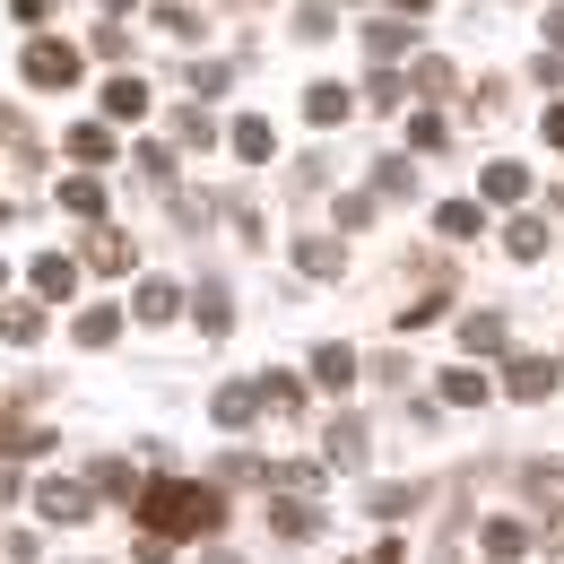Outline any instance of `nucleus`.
I'll list each match as a JSON object with an SVG mask.
<instances>
[{
	"mask_svg": "<svg viewBox=\"0 0 564 564\" xmlns=\"http://www.w3.org/2000/svg\"><path fill=\"white\" fill-rule=\"evenodd\" d=\"M131 512H140V539H209V530H226L217 487H192V478H148Z\"/></svg>",
	"mask_w": 564,
	"mask_h": 564,
	"instance_id": "obj_1",
	"label": "nucleus"
},
{
	"mask_svg": "<svg viewBox=\"0 0 564 564\" xmlns=\"http://www.w3.org/2000/svg\"><path fill=\"white\" fill-rule=\"evenodd\" d=\"M26 78H35V87H70V78H78V44L35 35V44H26Z\"/></svg>",
	"mask_w": 564,
	"mask_h": 564,
	"instance_id": "obj_2",
	"label": "nucleus"
},
{
	"mask_svg": "<svg viewBox=\"0 0 564 564\" xmlns=\"http://www.w3.org/2000/svg\"><path fill=\"white\" fill-rule=\"evenodd\" d=\"M87 478H44V487H35V512H44V521H87V512H96V503H87Z\"/></svg>",
	"mask_w": 564,
	"mask_h": 564,
	"instance_id": "obj_3",
	"label": "nucleus"
},
{
	"mask_svg": "<svg viewBox=\"0 0 564 564\" xmlns=\"http://www.w3.org/2000/svg\"><path fill=\"white\" fill-rule=\"evenodd\" d=\"M131 261H140V243H131L122 226H96V235H87V270H131Z\"/></svg>",
	"mask_w": 564,
	"mask_h": 564,
	"instance_id": "obj_4",
	"label": "nucleus"
},
{
	"mask_svg": "<svg viewBox=\"0 0 564 564\" xmlns=\"http://www.w3.org/2000/svg\"><path fill=\"white\" fill-rule=\"evenodd\" d=\"M503 391H512V400H547V391H556V365H547V356H512Z\"/></svg>",
	"mask_w": 564,
	"mask_h": 564,
	"instance_id": "obj_5",
	"label": "nucleus"
},
{
	"mask_svg": "<svg viewBox=\"0 0 564 564\" xmlns=\"http://www.w3.org/2000/svg\"><path fill=\"white\" fill-rule=\"evenodd\" d=\"M53 452V425H26V417H0V460H35Z\"/></svg>",
	"mask_w": 564,
	"mask_h": 564,
	"instance_id": "obj_6",
	"label": "nucleus"
},
{
	"mask_svg": "<svg viewBox=\"0 0 564 564\" xmlns=\"http://www.w3.org/2000/svg\"><path fill=\"white\" fill-rule=\"evenodd\" d=\"M348 87H339V78H313V87H304V113H313V122H322V131H330V122H348Z\"/></svg>",
	"mask_w": 564,
	"mask_h": 564,
	"instance_id": "obj_7",
	"label": "nucleus"
},
{
	"mask_svg": "<svg viewBox=\"0 0 564 564\" xmlns=\"http://www.w3.org/2000/svg\"><path fill=\"white\" fill-rule=\"evenodd\" d=\"M295 261H304L313 279H339V261H348V243H339V235H304V243H295Z\"/></svg>",
	"mask_w": 564,
	"mask_h": 564,
	"instance_id": "obj_8",
	"label": "nucleus"
},
{
	"mask_svg": "<svg viewBox=\"0 0 564 564\" xmlns=\"http://www.w3.org/2000/svg\"><path fill=\"white\" fill-rule=\"evenodd\" d=\"M252 409H261V382H226V391H217V425H235V434H243Z\"/></svg>",
	"mask_w": 564,
	"mask_h": 564,
	"instance_id": "obj_9",
	"label": "nucleus"
},
{
	"mask_svg": "<svg viewBox=\"0 0 564 564\" xmlns=\"http://www.w3.org/2000/svg\"><path fill=\"white\" fill-rule=\"evenodd\" d=\"M270 148H279V131H270L261 113H243V122H235V156H243V165H270Z\"/></svg>",
	"mask_w": 564,
	"mask_h": 564,
	"instance_id": "obj_10",
	"label": "nucleus"
},
{
	"mask_svg": "<svg viewBox=\"0 0 564 564\" xmlns=\"http://www.w3.org/2000/svg\"><path fill=\"white\" fill-rule=\"evenodd\" d=\"M270 530H279V539H322V503H286V495H279Z\"/></svg>",
	"mask_w": 564,
	"mask_h": 564,
	"instance_id": "obj_11",
	"label": "nucleus"
},
{
	"mask_svg": "<svg viewBox=\"0 0 564 564\" xmlns=\"http://www.w3.org/2000/svg\"><path fill=\"white\" fill-rule=\"evenodd\" d=\"M70 156H78V174H96V165L113 156V131H105V122H78V131H70Z\"/></svg>",
	"mask_w": 564,
	"mask_h": 564,
	"instance_id": "obj_12",
	"label": "nucleus"
},
{
	"mask_svg": "<svg viewBox=\"0 0 564 564\" xmlns=\"http://www.w3.org/2000/svg\"><path fill=\"white\" fill-rule=\"evenodd\" d=\"M70 286H78V261H70V252H44V261H35V295H53V304H62Z\"/></svg>",
	"mask_w": 564,
	"mask_h": 564,
	"instance_id": "obj_13",
	"label": "nucleus"
},
{
	"mask_svg": "<svg viewBox=\"0 0 564 564\" xmlns=\"http://www.w3.org/2000/svg\"><path fill=\"white\" fill-rule=\"evenodd\" d=\"M313 382H322V391H348V382H356V348H339V339H330V348L313 356Z\"/></svg>",
	"mask_w": 564,
	"mask_h": 564,
	"instance_id": "obj_14",
	"label": "nucleus"
},
{
	"mask_svg": "<svg viewBox=\"0 0 564 564\" xmlns=\"http://www.w3.org/2000/svg\"><path fill=\"white\" fill-rule=\"evenodd\" d=\"M113 339H122V313L113 304H87L78 313V348H113Z\"/></svg>",
	"mask_w": 564,
	"mask_h": 564,
	"instance_id": "obj_15",
	"label": "nucleus"
},
{
	"mask_svg": "<svg viewBox=\"0 0 564 564\" xmlns=\"http://www.w3.org/2000/svg\"><path fill=\"white\" fill-rule=\"evenodd\" d=\"M330 469H365V417L330 425Z\"/></svg>",
	"mask_w": 564,
	"mask_h": 564,
	"instance_id": "obj_16",
	"label": "nucleus"
},
{
	"mask_svg": "<svg viewBox=\"0 0 564 564\" xmlns=\"http://www.w3.org/2000/svg\"><path fill=\"white\" fill-rule=\"evenodd\" d=\"M105 113H113V122H140L148 113V78H113V87H105Z\"/></svg>",
	"mask_w": 564,
	"mask_h": 564,
	"instance_id": "obj_17",
	"label": "nucleus"
},
{
	"mask_svg": "<svg viewBox=\"0 0 564 564\" xmlns=\"http://www.w3.org/2000/svg\"><path fill=\"white\" fill-rule=\"evenodd\" d=\"M131 313H140V322H174V313H183V295H174L165 279H148L140 295H131Z\"/></svg>",
	"mask_w": 564,
	"mask_h": 564,
	"instance_id": "obj_18",
	"label": "nucleus"
},
{
	"mask_svg": "<svg viewBox=\"0 0 564 564\" xmlns=\"http://www.w3.org/2000/svg\"><path fill=\"white\" fill-rule=\"evenodd\" d=\"M365 44L391 62V53H409V44H417V26H409V18H373V26H365Z\"/></svg>",
	"mask_w": 564,
	"mask_h": 564,
	"instance_id": "obj_19",
	"label": "nucleus"
},
{
	"mask_svg": "<svg viewBox=\"0 0 564 564\" xmlns=\"http://www.w3.org/2000/svg\"><path fill=\"white\" fill-rule=\"evenodd\" d=\"M503 243H512V261H539V252H547V217H512Z\"/></svg>",
	"mask_w": 564,
	"mask_h": 564,
	"instance_id": "obj_20",
	"label": "nucleus"
},
{
	"mask_svg": "<svg viewBox=\"0 0 564 564\" xmlns=\"http://www.w3.org/2000/svg\"><path fill=\"white\" fill-rule=\"evenodd\" d=\"M443 400H452V409H478V400H487V373H478V365H452V373H443Z\"/></svg>",
	"mask_w": 564,
	"mask_h": 564,
	"instance_id": "obj_21",
	"label": "nucleus"
},
{
	"mask_svg": "<svg viewBox=\"0 0 564 564\" xmlns=\"http://www.w3.org/2000/svg\"><path fill=\"white\" fill-rule=\"evenodd\" d=\"M62 209L70 217H105V183H96V174H70V183H62Z\"/></svg>",
	"mask_w": 564,
	"mask_h": 564,
	"instance_id": "obj_22",
	"label": "nucleus"
},
{
	"mask_svg": "<svg viewBox=\"0 0 564 564\" xmlns=\"http://www.w3.org/2000/svg\"><path fill=\"white\" fill-rule=\"evenodd\" d=\"M434 235H443V243H469V235H478V209H469V200H443V209H434Z\"/></svg>",
	"mask_w": 564,
	"mask_h": 564,
	"instance_id": "obj_23",
	"label": "nucleus"
},
{
	"mask_svg": "<svg viewBox=\"0 0 564 564\" xmlns=\"http://www.w3.org/2000/svg\"><path fill=\"white\" fill-rule=\"evenodd\" d=\"M192 322H200L209 339H226V330H235V304H226L217 286H200V304H192Z\"/></svg>",
	"mask_w": 564,
	"mask_h": 564,
	"instance_id": "obj_24",
	"label": "nucleus"
},
{
	"mask_svg": "<svg viewBox=\"0 0 564 564\" xmlns=\"http://www.w3.org/2000/svg\"><path fill=\"white\" fill-rule=\"evenodd\" d=\"M409 87H425V96H452L460 78H452V62H443V53H417V70H409Z\"/></svg>",
	"mask_w": 564,
	"mask_h": 564,
	"instance_id": "obj_25",
	"label": "nucleus"
},
{
	"mask_svg": "<svg viewBox=\"0 0 564 564\" xmlns=\"http://www.w3.org/2000/svg\"><path fill=\"white\" fill-rule=\"evenodd\" d=\"M487 200H530V174H521V165H495V156H487Z\"/></svg>",
	"mask_w": 564,
	"mask_h": 564,
	"instance_id": "obj_26",
	"label": "nucleus"
},
{
	"mask_svg": "<svg viewBox=\"0 0 564 564\" xmlns=\"http://www.w3.org/2000/svg\"><path fill=\"white\" fill-rule=\"evenodd\" d=\"M365 512H373V521H409V512H417V487H373Z\"/></svg>",
	"mask_w": 564,
	"mask_h": 564,
	"instance_id": "obj_27",
	"label": "nucleus"
},
{
	"mask_svg": "<svg viewBox=\"0 0 564 564\" xmlns=\"http://www.w3.org/2000/svg\"><path fill=\"white\" fill-rule=\"evenodd\" d=\"M460 339H469V356L503 348V313H469V322H460Z\"/></svg>",
	"mask_w": 564,
	"mask_h": 564,
	"instance_id": "obj_28",
	"label": "nucleus"
},
{
	"mask_svg": "<svg viewBox=\"0 0 564 564\" xmlns=\"http://www.w3.org/2000/svg\"><path fill=\"white\" fill-rule=\"evenodd\" d=\"M330 26H339V9H330V0H304V9H295V35H304V44H322Z\"/></svg>",
	"mask_w": 564,
	"mask_h": 564,
	"instance_id": "obj_29",
	"label": "nucleus"
},
{
	"mask_svg": "<svg viewBox=\"0 0 564 564\" xmlns=\"http://www.w3.org/2000/svg\"><path fill=\"white\" fill-rule=\"evenodd\" d=\"M156 26H165L174 44H200V9H183V0H165V9H156Z\"/></svg>",
	"mask_w": 564,
	"mask_h": 564,
	"instance_id": "obj_30",
	"label": "nucleus"
},
{
	"mask_svg": "<svg viewBox=\"0 0 564 564\" xmlns=\"http://www.w3.org/2000/svg\"><path fill=\"white\" fill-rule=\"evenodd\" d=\"M0 330H9V348H35V330H44V313H35V304H9V313H0Z\"/></svg>",
	"mask_w": 564,
	"mask_h": 564,
	"instance_id": "obj_31",
	"label": "nucleus"
},
{
	"mask_svg": "<svg viewBox=\"0 0 564 564\" xmlns=\"http://www.w3.org/2000/svg\"><path fill=\"white\" fill-rule=\"evenodd\" d=\"M443 313H452V295H443V286H425L417 304L400 313V330H425V322H443Z\"/></svg>",
	"mask_w": 564,
	"mask_h": 564,
	"instance_id": "obj_32",
	"label": "nucleus"
},
{
	"mask_svg": "<svg viewBox=\"0 0 564 564\" xmlns=\"http://www.w3.org/2000/svg\"><path fill=\"white\" fill-rule=\"evenodd\" d=\"M261 409H286V417H295V409H304V382H295V373H270V382H261Z\"/></svg>",
	"mask_w": 564,
	"mask_h": 564,
	"instance_id": "obj_33",
	"label": "nucleus"
},
{
	"mask_svg": "<svg viewBox=\"0 0 564 564\" xmlns=\"http://www.w3.org/2000/svg\"><path fill=\"white\" fill-rule=\"evenodd\" d=\"M87 487H96V495H131V503H140V478H131L122 460H96V478H87Z\"/></svg>",
	"mask_w": 564,
	"mask_h": 564,
	"instance_id": "obj_34",
	"label": "nucleus"
},
{
	"mask_svg": "<svg viewBox=\"0 0 564 564\" xmlns=\"http://www.w3.org/2000/svg\"><path fill=\"white\" fill-rule=\"evenodd\" d=\"M270 487H279V495H313V487H322V469H313V460H286V469H270Z\"/></svg>",
	"mask_w": 564,
	"mask_h": 564,
	"instance_id": "obj_35",
	"label": "nucleus"
},
{
	"mask_svg": "<svg viewBox=\"0 0 564 564\" xmlns=\"http://www.w3.org/2000/svg\"><path fill=\"white\" fill-rule=\"evenodd\" d=\"M521 547H530L521 521H487V556H521Z\"/></svg>",
	"mask_w": 564,
	"mask_h": 564,
	"instance_id": "obj_36",
	"label": "nucleus"
},
{
	"mask_svg": "<svg viewBox=\"0 0 564 564\" xmlns=\"http://www.w3.org/2000/svg\"><path fill=\"white\" fill-rule=\"evenodd\" d=\"M131 156H140V183H174V156H165L156 140H140Z\"/></svg>",
	"mask_w": 564,
	"mask_h": 564,
	"instance_id": "obj_37",
	"label": "nucleus"
},
{
	"mask_svg": "<svg viewBox=\"0 0 564 564\" xmlns=\"http://www.w3.org/2000/svg\"><path fill=\"white\" fill-rule=\"evenodd\" d=\"M443 140H452V131H443V113H417V122H409V148H425V156H434Z\"/></svg>",
	"mask_w": 564,
	"mask_h": 564,
	"instance_id": "obj_38",
	"label": "nucleus"
},
{
	"mask_svg": "<svg viewBox=\"0 0 564 564\" xmlns=\"http://www.w3.org/2000/svg\"><path fill=\"white\" fill-rule=\"evenodd\" d=\"M226 78H235V70H226V62H192V87H200V96H217Z\"/></svg>",
	"mask_w": 564,
	"mask_h": 564,
	"instance_id": "obj_39",
	"label": "nucleus"
},
{
	"mask_svg": "<svg viewBox=\"0 0 564 564\" xmlns=\"http://www.w3.org/2000/svg\"><path fill=\"white\" fill-rule=\"evenodd\" d=\"M339 226H348V235H356V226H373V200H365V192H348V200H339Z\"/></svg>",
	"mask_w": 564,
	"mask_h": 564,
	"instance_id": "obj_40",
	"label": "nucleus"
},
{
	"mask_svg": "<svg viewBox=\"0 0 564 564\" xmlns=\"http://www.w3.org/2000/svg\"><path fill=\"white\" fill-rule=\"evenodd\" d=\"M0 140H9V148H35V131H26V122H18L9 105H0Z\"/></svg>",
	"mask_w": 564,
	"mask_h": 564,
	"instance_id": "obj_41",
	"label": "nucleus"
},
{
	"mask_svg": "<svg viewBox=\"0 0 564 564\" xmlns=\"http://www.w3.org/2000/svg\"><path fill=\"white\" fill-rule=\"evenodd\" d=\"M9 9H18L26 26H44V18H53V0H9Z\"/></svg>",
	"mask_w": 564,
	"mask_h": 564,
	"instance_id": "obj_42",
	"label": "nucleus"
},
{
	"mask_svg": "<svg viewBox=\"0 0 564 564\" xmlns=\"http://www.w3.org/2000/svg\"><path fill=\"white\" fill-rule=\"evenodd\" d=\"M547 44H556V53H564V0H556V9H547Z\"/></svg>",
	"mask_w": 564,
	"mask_h": 564,
	"instance_id": "obj_43",
	"label": "nucleus"
},
{
	"mask_svg": "<svg viewBox=\"0 0 564 564\" xmlns=\"http://www.w3.org/2000/svg\"><path fill=\"white\" fill-rule=\"evenodd\" d=\"M539 131H547V148H564V105L547 113V122H539Z\"/></svg>",
	"mask_w": 564,
	"mask_h": 564,
	"instance_id": "obj_44",
	"label": "nucleus"
},
{
	"mask_svg": "<svg viewBox=\"0 0 564 564\" xmlns=\"http://www.w3.org/2000/svg\"><path fill=\"white\" fill-rule=\"evenodd\" d=\"M0 503H18V469H0Z\"/></svg>",
	"mask_w": 564,
	"mask_h": 564,
	"instance_id": "obj_45",
	"label": "nucleus"
},
{
	"mask_svg": "<svg viewBox=\"0 0 564 564\" xmlns=\"http://www.w3.org/2000/svg\"><path fill=\"white\" fill-rule=\"evenodd\" d=\"M391 9H409V18H417V9H434V0H391Z\"/></svg>",
	"mask_w": 564,
	"mask_h": 564,
	"instance_id": "obj_46",
	"label": "nucleus"
},
{
	"mask_svg": "<svg viewBox=\"0 0 564 564\" xmlns=\"http://www.w3.org/2000/svg\"><path fill=\"white\" fill-rule=\"evenodd\" d=\"M105 9H131V0H105Z\"/></svg>",
	"mask_w": 564,
	"mask_h": 564,
	"instance_id": "obj_47",
	"label": "nucleus"
},
{
	"mask_svg": "<svg viewBox=\"0 0 564 564\" xmlns=\"http://www.w3.org/2000/svg\"><path fill=\"white\" fill-rule=\"evenodd\" d=\"M0 279H9V270H0Z\"/></svg>",
	"mask_w": 564,
	"mask_h": 564,
	"instance_id": "obj_48",
	"label": "nucleus"
},
{
	"mask_svg": "<svg viewBox=\"0 0 564 564\" xmlns=\"http://www.w3.org/2000/svg\"><path fill=\"white\" fill-rule=\"evenodd\" d=\"M0 217H9V209H0Z\"/></svg>",
	"mask_w": 564,
	"mask_h": 564,
	"instance_id": "obj_49",
	"label": "nucleus"
}]
</instances>
